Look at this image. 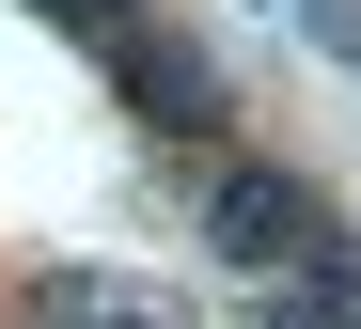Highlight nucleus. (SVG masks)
Listing matches in <instances>:
<instances>
[{
	"label": "nucleus",
	"mask_w": 361,
	"mask_h": 329,
	"mask_svg": "<svg viewBox=\"0 0 361 329\" xmlns=\"http://www.w3.org/2000/svg\"><path fill=\"white\" fill-rule=\"evenodd\" d=\"M204 251H220V267H298V283H314L330 267V220H314V188H298V173H204Z\"/></svg>",
	"instance_id": "f257e3e1"
},
{
	"label": "nucleus",
	"mask_w": 361,
	"mask_h": 329,
	"mask_svg": "<svg viewBox=\"0 0 361 329\" xmlns=\"http://www.w3.org/2000/svg\"><path fill=\"white\" fill-rule=\"evenodd\" d=\"M32 329H189V314H173L157 283H126V267H47Z\"/></svg>",
	"instance_id": "f03ea898"
},
{
	"label": "nucleus",
	"mask_w": 361,
	"mask_h": 329,
	"mask_svg": "<svg viewBox=\"0 0 361 329\" xmlns=\"http://www.w3.org/2000/svg\"><path fill=\"white\" fill-rule=\"evenodd\" d=\"M47 16H63L79 47H110V63H126V47H142V0H47Z\"/></svg>",
	"instance_id": "7ed1b4c3"
},
{
	"label": "nucleus",
	"mask_w": 361,
	"mask_h": 329,
	"mask_svg": "<svg viewBox=\"0 0 361 329\" xmlns=\"http://www.w3.org/2000/svg\"><path fill=\"white\" fill-rule=\"evenodd\" d=\"M314 329H361V283L345 267H314Z\"/></svg>",
	"instance_id": "20e7f679"
}]
</instances>
